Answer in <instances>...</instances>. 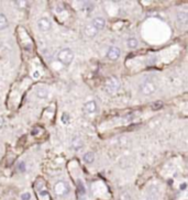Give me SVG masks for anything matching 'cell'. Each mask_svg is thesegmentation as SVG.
Returning a JSON list of instances; mask_svg holds the SVG:
<instances>
[{"mask_svg":"<svg viewBox=\"0 0 188 200\" xmlns=\"http://www.w3.org/2000/svg\"><path fill=\"white\" fill-rule=\"evenodd\" d=\"M156 89H157V83H156L153 78H150V77L145 78L140 85V91L144 96L153 95L156 91Z\"/></svg>","mask_w":188,"mask_h":200,"instance_id":"6da1fadb","label":"cell"},{"mask_svg":"<svg viewBox=\"0 0 188 200\" xmlns=\"http://www.w3.org/2000/svg\"><path fill=\"white\" fill-rule=\"evenodd\" d=\"M57 59L58 62H61L63 65L68 66L72 64V62L74 61V52L68 47L62 48L61 51L57 54Z\"/></svg>","mask_w":188,"mask_h":200,"instance_id":"7a4b0ae2","label":"cell"},{"mask_svg":"<svg viewBox=\"0 0 188 200\" xmlns=\"http://www.w3.org/2000/svg\"><path fill=\"white\" fill-rule=\"evenodd\" d=\"M70 191V187L67 182L65 180H58L54 185V192L57 197H65Z\"/></svg>","mask_w":188,"mask_h":200,"instance_id":"3957f363","label":"cell"},{"mask_svg":"<svg viewBox=\"0 0 188 200\" xmlns=\"http://www.w3.org/2000/svg\"><path fill=\"white\" fill-rule=\"evenodd\" d=\"M105 88H106V91H107L108 93H110V95H115V93L119 90V88H120V83H119V79L117 77H115V76L109 77L107 79V81H106Z\"/></svg>","mask_w":188,"mask_h":200,"instance_id":"277c9868","label":"cell"},{"mask_svg":"<svg viewBox=\"0 0 188 200\" xmlns=\"http://www.w3.org/2000/svg\"><path fill=\"white\" fill-rule=\"evenodd\" d=\"M38 28L42 32H47L51 30L52 23L47 18H40L38 20Z\"/></svg>","mask_w":188,"mask_h":200,"instance_id":"5b68a950","label":"cell"},{"mask_svg":"<svg viewBox=\"0 0 188 200\" xmlns=\"http://www.w3.org/2000/svg\"><path fill=\"white\" fill-rule=\"evenodd\" d=\"M121 51L118 46H111L109 47V50L107 51V57L111 61H117L120 57Z\"/></svg>","mask_w":188,"mask_h":200,"instance_id":"8992f818","label":"cell"},{"mask_svg":"<svg viewBox=\"0 0 188 200\" xmlns=\"http://www.w3.org/2000/svg\"><path fill=\"white\" fill-rule=\"evenodd\" d=\"M92 25L95 29L99 32L100 30H103L106 27V20L102 17H96V18L92 19Z\"/></svg>","mask_w":188,"mask_h":200,"instance_id":"52a82bcc","label":"cell"},{"mask_svg":"<svg viewBox=\"0 0 188 200\" xmlns=\"http://www.w3.org/2000/svg\"><path fill=\"white\" fill-rule=\"evenodd\" d=\"M84 112L87 113V115H92L95 112L97 111V104L96 101L94 100H90V101L86 102V104H84V108H83Z\"/></svg>","mask_w":188,"mask_h":200,"instance_id":"ba28073f","label":"cell"},{"mask_svg":"<svg viewBox=\"0 0 188 200\" xmlns=\"http://www.w3.org/2000/svg\"><path fill=\"white\" fill-rule=\"evenodd\" d=\"M72 147L74 151H81L84 147V141L81 138L76 136V138H74V139L72 140Z\"/></svg>","mask_w":188,"mask_h":200,"instance_id":"9c48e42d","label":"cell"},{"mask_svg":"<svg viewBox=\"0 0 188 200\" xmlns=\"http://www.w3.org/2000/svg\"><path fill=\"white\" fill-rule=\"evenodd\" d=\"M84 33H85V35L88 37H94L97 35L98 31L92 27V23H89V24H87L86 27H85V29H84Z\"/></svg>","mask_w":188,"mask_h":200,"instance_id":"30bf717a","label":"cell"},{"mask_svg":"<svg viewBox=\"0 0 188 200\" xmlns=\"http://www.w3.org/2000/svg\"><path fill=\"white\" fill-rule=\"evenodd\" d=\"M35 95H36V97L40 99H45L46 97L48 96V89L46 88V87H43V86L38 87V88H36V91H35Z\"/></svg>","mask_w":188,"mask_h":200,"instance_id":"8fae6325","label":"cell"},{"mask_svg":"<svg viewBox=\"0 0 188 200\" xmlns=\"http://www.w3.org/2000/svg\"><path fill=\"white\" fill-rule=\"evenodd\" d=\"M177 21H178V23H179V24L185 25V24L187 23V21H188L187 12H185V11H180V12H178V13H177Z\"/></svg>","mask_w":188,"mask_h":200,"instance_id":"7c38bea8","label":"cell"},{"mask_svg":"<svg viewBox=\"0 0 188 200\" xmlns=\"http://www.w3.org/2000/svg\"><path fill=\"white\" fill-rule=\"evenodd\" d=\"M83 158L87 164H92V162H94V160H95V154L92 152H87V153H85V154H84Z\"/></svg>","mask_w":188,"mask_h":200,"instance_id":"4fadbf2b","label":"cell"},{"mask_svg":"<svg viewBox=\"0 0 188 200\" xmlns=\"http://www.w3.org/2000/svg\"><path fill=\"white\" fill-rule=\"evenodd\" d=\"M7 27H8V20H7V17H6L5 14L0 13V31H1V30H5Z\"/></svg>","mask_w":188,"mask_h":200,"instance_id":"5bb4252c","label":"cell"},{"mask_svg":"<svg viewBox=\"0 0 188 200\" xmlns=\"http://www.w3.org/2000/svg\"><path fill=\"white\" fill-rule=\"evenodd\" d=\"M77 184H78V192H79V196H81V197H84L85 194H86L85 185H84V183L81 182V179H78L77 180Z\"/></svg>","mask_w":188,"mask_h":200,"instance_id":"9a60e30c","label":"cell"},{"mask_svg":"<svg viewBox=\"0 0 188 200\" xmlns=\"http://www.w3.org/2000/svg\"><path fill=\"white\" fill-rule=\"evenodd\" d=\"M126 45L130 48H135L137 46V40L135 37H129L126 40Z\"/></svg>","mask_w":188,"mask_h":200,"instance_id":"2e32d148","label":"cell"},{"mask_svg":"<svg viewBox=\"0 0 188 200\" xmlns=\"http://www.w3.org/2000/svg\"><path fill=\"white\" fill-rule=\"evenodd\" d=\"M81 9H83L84 11H86L87 13H89V12H90V11L94 9V5H92V2L86 1V2L83 3V7H81Z\"/></svg>","mask_w":188,"mask_h":200,"instance_id":"e0dca14e","label":"cell"},{"mask_svg":"<svg viewBox=\"0 0 188 200\" xmlns=\"http://www.w3.org/2000/svg\"><path fill=\"white\" fill-rule=\"evenodd\" d=\"M31 199V194L30 192H23L21 194V200H30Z\"/></svg>","mask_w":188,"mask_h":200,"instance_id":"ac0fdd59","label":"cell"},{"mask_svg":"<svg viewBox=\"0 0 188 200\" xmlns=\"http://www.w3.org/2000/svg\"><path fill=\"white\" fill-rule=\"evenodd\" d=\"M120 200H131V197H130V195L128 192H123V194H121Z\"/></svg>","mask_w":188,"mask_h":200,"instance_id":"d6986e66","label":"cell"},{"mask_svg":"<svg viewBox=\"0 0 188 200\" xmlns=\"http://www.w3.org/2000/svg\"><path fill=\"white\" fill-rule=\"evenodd\" d=\"M62 121H63L64 123H68V122H70V117H68L67 113H64V115H63Z\"/></svg>","mask_w":188,"mask_h":200,"instance_id":"ffe728a7","label":"cell"},{"mask_svg":"<svg viewBox=\"0 0 188 200\" xmlns=\"http://www.w3.org/2000/svg\"><path fill=\"white\" fill-rule=\"evenodd\" d=\"M145 200H157V197L155 195H150L145 198Z\"/></svg>","mask_w":188,"mask_h":200,"instance_id":"44dd1931","label":"cell"},{"mask_svg":"<svg viewBox=\"0 0 188 200\" xmlns=\"http://www.w3.org/2000/svg\"><path fill=\"white\" fill-rule=\"evenodd\" d=\"M19 169H22L21 172H24V163L19 164Z\"/></svg>","mask_w":188,"mask_h":200,"instance_id":"7402d4cb","label":"cell"},{"mask_svg":"<svg viewBox=\"0 0 188 200\" xmlns=\"http://www.w3.org/2000/svg\"><path fill=\"white\" fill-rule=\"evenodd\" d=\"M3 126V119L0 117V128H2Z\"/></svg>","mask_w":188,"mask_h":200,"instance_id":"603a6c76","label":"cell"},{"mask_svg":"<svg viewBox=\"0 0 188 200\" xmlns=\"http://www.w3.org/2000/svg\"><path fill=\"white\" fill-rule=\"evenodd\" d=\"M185 187H186V184H183V185H182V190L185 189Z\"/></svg>","mask_w":188,"mask_h":200,"instance_id":"cb8c5ba5","label":"cell"}]
</instances>
